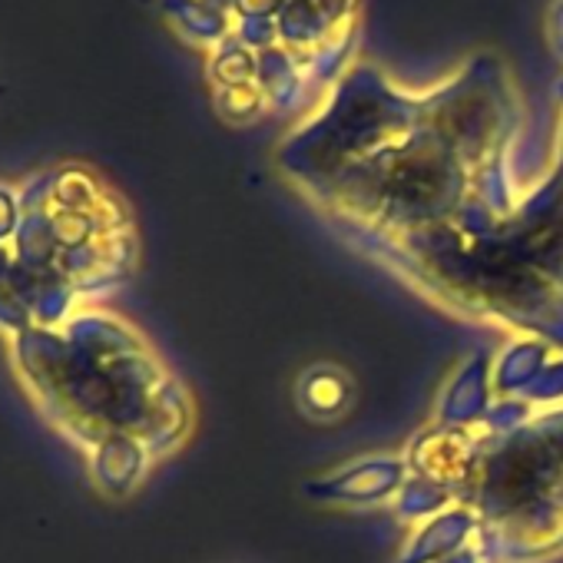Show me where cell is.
<instances>
[{"label": "cell", "instance_id": "obj_12", "mask_svg": "<svg viewBox=\"0 0 563 563\" xmlns=\"http://www.w3.org/2000/svg\"><path fill=\"white\" fill-rule=\"evenodd\" d=\"M163 8L176 31L199 47L216 51L225 37H232V18L209 0H166Z\"/></svg>", "mask_w": 563, "mask_h": 563}, {"label": "cell", "instance_id": "obj_20", "mask_svg": "<svg viewBox=\"0 0 563 563\" xmlns=\"http://www.w3.org/2000/svg\"><path fill=\"white\" fill-rule=\"evenodd\" d=\"M547 47L563 64V0H553V8L547 11Z\"/></svg>", "mask_w": 563, "mask_h": 563}, {"label": "cell", "instance_id": "obj_14", "mask_svg": "<svg viewBox=\"0 0 563 563\" xmlns=\"http://www.w3.org/2000/svg\"><path fill=\"white\" fill-rule=\"evenodd\" d=\"M255 60L258 54L239 44L235 37H225L212 57H209V80L212 90H232V87H249L255 84Z\"/></svg>", "mask_w": 563, "mask_h": 563}, {"label": "cell", "instance_id": "obj_17", "mask_svg": "<svg viewBox=\"0 0 563 563\" xmlns=\"http://www.w3.org/2000/svg\"><path fill=\"white\" fill-rule=\"evenodd\" d=\"M319 8V14L329 21L332 31H345V27H358V11L362 0H312Z\"/></svg>", "mask_w": 563, "mask_h": 563}, {"label": "cell", "instance_id": "obj_6", "mask_svg": "<svg viewBox=\"0 0 563 563\" xmlns=\"http://www.w3.org/2000/svg\"><path fill=\"white\" fill-rule=\"evenodd\" d=\"M481 434L484 428H441L428 421L401 454L408 477L441 490L451 504H461L477 464Z\"/></svg>", "mask_w": 563, "mask_h": 563}, {"label": "cell", "instance_id": "obj_5", "mask_svg": "<svg viewBox=\"0 0 563 563\" xmlns=\"http://www.w3.org/2000/svg\"><path fill=\"white\" fill-rule=\"evenodd\" d=\"M424 117V93L398 87L375 64H352L325 103L275 150V166L299 192L339 176L408 136Z\"/></svg>", "mask_w": 563, "mask_h": 563}, {"label": "cell", "instance_id": "obj_9", "mask_svg": "<svg viewBox=\"0 0 563 563\" xmlns=\"http://www.w3.org/2000/svg\"><path fill=\"white\" fill-rule=\"evenodd\" d=\"M477 540V517L471 507L454 504L431 520L411 527L408 543L401 547L395 563H441L444 556L464 550L467 543Z\"/></svg>", "mask_w": 563, "mask_h": 563}, {"label": "cell", "instance_id": "obj_4", "mask_svg": "<svg viewBox=\"0 0 563 563\" xmlns=\"http://www.w3.org/2000/svg\"><path fill=\"white\" fill-rule=\"evenodd\" d=\"M477 517L487 563H540L563 553V405L494 434L484 428L461 500Z\"/></svg>", "mask_w": 563, "mask_h": 563}, {"label": "cell", "instance_id": "obj_21", "mask_svg": "<svg viewBox=\"0 0 563 563\" xmlns=\"http://www.w3.org/2000/svg\"><path fill=\"white\" fill-rule=\"evenodd\" d=\"M441 563H487V556H484V550H481V547H477V540H474V543H467L464 550H457V553L444 556Z\"/></svg>", "mask_w": 563, "mask_h": 563}, {"label": "cell", "instance_id": "obj_2", "mask_svg": "<svg viewBox=\"0 0 563 563\" xmlns=\"http://www.w3.org/2000/svg\"><path fill=\"white\" fill-rule=\"evenodd\" d=\"M352 242L448 312L563 352V179L553 169L507 219Z\"/></svg>", "mask_w": 563, "mask_h": 563}, {"label": "cell", "instance_id": "obj_18", "mask_svg": "<svg viewBox=\"0 0 563 563\" xmlns=\"http://www.w3.org/2000/svg\"><path fill=\"white\" fill-rule=\"evenodd\" d=\"M282 4H286V0H232L229 18H232V21H258V18H275Z\"/></svg>", "mask_w": 563, "mask_h": 563}, {"label": "cell", "instance_id": "obj_15", "mask_svg": "<svg viewBox=\"0 0 563 563\" xmlns=\"http://www.w3.org/2000/svg\"><path fill=\"white\" fill-rule=\"evenodd\" d=\"M212 93H216L219 117L229 120V123H239L242 126V123H252V120H258V117L268 113V103H265V97H262V90L255 84L232 87V90H212Z\"/></svg>", "mask_w": 563, "mask_h": 563}, {"label": "cell", "instance_id": "obj_7", "mask_svg": "<svg viewBox=\"0 0 563 563\" xmlns=\"http://www.w3.org/2000/svg\"><path fill=\"white\" fill-rule=\"evenodd\" d=\"M408 481L401 454H365L306 481V497L335 507H391Z\"/></svg>", "mask_w": 563, "mask_h": 563}, {"label": "cell", "instance_id": "obj_22", "mask_svg": "<svg viewBox=\"0 0 563 563\" xmlns=\"http://www.w3.org/2000/svg\"><path fill=\"white\" fill-rule=\"evenodd\" d=\"M550 169L563 179V117H560V130H556V150H553V163Z\"/></svg>", "mask_w": 563, "mask_h": 563}, {"label": "cell", "instance_id": "obj_13", "mask_svg": "<svg viewBox=\"0 0 563 563\" xmlns=\"http://www.w3.org/2000/svg\"><path fill=\"white\" fill-rule=\"evenodd\" d=\"M275 27H278V44L292 54H299V57L312 54L332 34H339L329 27V21L319 14V8L312 4V0H286L275 14Z\"/></svg>", "mask_w": 563, "mask_h": 563}, {"label": "cell", "instance_id": "obj_3", "mask_svg": "<svg viewBox=\"0 0 563 563\" xmlns=\"http://www.w3.org/2000/svg\"><path fill=\"white\" fill-rule=\"evenodd\" d=\"M18 229L0 242V332L57 325L123 289L140 265L130 206L90 169L57 166L18 192Z\"/></svg>", "mask_w": 563, "mask_h": 563}, {"label": "cell", "instance_id": "obj_16", "mask_svg": "<svg viewBox=\"0 0 563 563\" xmlns=\"http://www.w3.org/2000/svg\"><path fill=\"white\" fill-rule=\"evenodd\" d=\"M523 401L530 408H553V405H563V352L553 355V362L540 372V378L530 385V391L523 395Z\"/></svg>", "mask_w": 563, "mask_h": 563}, {"label": "cell", "instance_id": "obj_10", "mask_svg": "<svg viewBox=\"0 0 563 563\" xmlns=\"http://www.w3.org/2000/svg\"><path fill=\"white\" fill-rule=\"evenodd\" d=\"M560 355L553 345L527 335H514L497 355H490V391L494 401H514L530 391V385L540 378V372Z\"/></svg>", "mask_w": 563, "mask_h": 563}, {"label": "cell", "instance_id": "obj_19", "mask_svg": "<svg viewBox=\"0 0 563 563\" xmlns=\"http://www.w3.org/2000/svg\"><path fill=\"white\" fill-rule=\"evenodd\" d=\"M18 192H11L8 186H0V242H11L14 229H18Z\"/></svg>", "mask_w": 563, "mask_h": 563}, {"label": "cell", "instance_id": "obj_11", "mask_svg": "<svg viewBox=\"0 0 563 563\" xmlns=\"http://www.w3.org/2000/svg\"><path fill=\"white\" fill-rule=\"evenodd\" d=\"M352 378L339 365H312L299 375L296 385V405L312 421H335L352 408Z\"/></svg>", "mask_w": 563, "mask_h": 563}, {"label": "cell", "instance_id": "obj_1", "mask_svg": "<svg viewBox=\"0 0 563 563\" xmlns=\"http://www.w3.org/2000/svg\"><path fill=\"white\" fill-rule=\"evenodd\" d=\"M11 362L34 408L80 451L110 500L133 497L192 434L186 385L136 325L107 309L87 306L14 335Z\"/></svg>", "mask_w": 563, "mask_h": 563}, {"label": "cell", "instance_id": "obj_8", "mask_svg": "<svg viewBox=\"0 0 563 563\" xmlns=\"http://www.w3.org/2000/svg\"><path fill=\"white\" fill-rule=\"evenodd\" d=\"M490 408H494L490 355L477 352L467 362H461L457 372L438 391L431 424H441V428H481Z\"/></svg>", "mask_w": 563, "mask_h": 563}]
</instances>
